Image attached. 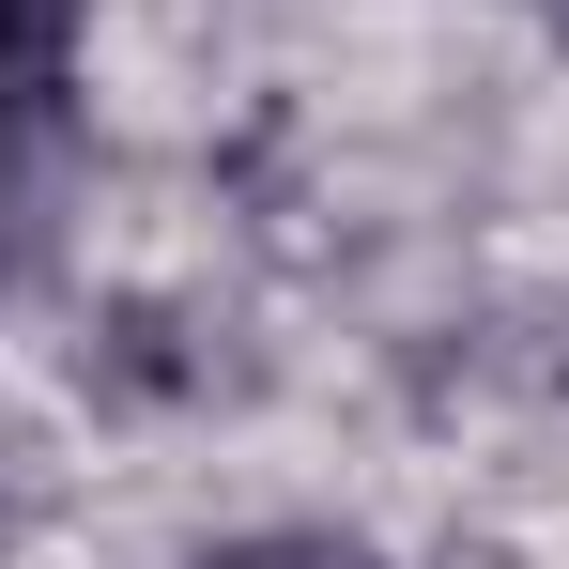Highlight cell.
I'll return each mask as SVG.
<instances>
[{
  "mask_svg": "<svg viewBox=\"0 0 569 569\" xmlns=\"http://www.w3.org/2000/svg\"><path fill=\"white\" fill-rule=\"evenodd\" d=\"M78 93V0H0V123H62Z\"/></svg>",
  "mask_w": 569,
  "mask_h": 569,
  "instance_id": "1",
  "label": "cell"
},
{
  "mask_svg": "<svg viewBox=\"0 0 569 569\" xmlns=\"http://www.w3.org/2000/svg\"><path fill=\"white\" fill-rule=\"evenodd\" d=\"M186 569H385L355 523H247V539H200Z\"/></svg>",
  "mask_w": 569,
  "mask_h": 569,
  "instance_id": "2",
  "label": "cell"
},
{
  "mask_svg": "<svg viewBox=\"0 0 569 569\" xmlns=\"http://www.w3.org/2000/svg\"><path fill=\"white\" fill-rule=\"evenodd\" d=\"M47 247V123H0V292L31 278Z\"/></svg>",
  "mask_w": 569,
  "mask_h": 569,
  "instance_id": "3",
  "label": "cell"
},
{
  "mask_svg": "<svg viewBox=\"0 0 569 569\" xmlns=\"http://www.w3.org/2000/svg\"><path fill=\"white\" fill-rule=\"evenodd\" d=\"M539 16H555V31H569V0H539Z\"/></svg>",
  "mask_w": 569,
  "mask_h": 569,
  "instance_id": "4",
  "label": "cell"
}]
</instances>
